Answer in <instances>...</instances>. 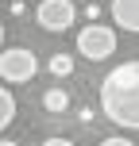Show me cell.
<instances>
[{
    "label": "cell",
    "mask_w": 139,
    "mask_h": 146,
    "mask_svg": "<svg viewBox=\"0 0 139 146\" xmlns=\"http://www.w3.org/2000/svg\"><path fill=\"white\" fill-rule=\"evenodd\" d=\"M101 111L108 123L124 127V131H139V62H124L104 73Z\"/></svg>",
    "instance_id": "6da1fadb"
},
{
    "label": "cell",
    "mask_w": 139,
    "mask_h": 146,
    "mask_svg": "<svg viewBox=\"0 0 139 146\" xmlns=\"http://www.w3.org/2000/svg\"><path fill=\"white\" fill-rule=\"evenodd\" d=\"M77 54L85 62H104L116 54V31L104 27V23H89L77 31Z\"/></svg>",
    "instance_id": "7a4b0ae2"
},
{
    "label": "cell",
    "mask_w": 139,
    "mask_h": 146,
    "mask_svg": "<svg viewBox=\"0 0 139 146\" xmlns=\"http://www.w3.org/2000/svg\"><path fill=\"white\" fill-rule=\"evenodd\" d=\"M39 73V62H35V50L27 46H4L0 50V81L8 85H23Z\"/></svg>",
    "instance_id": "3957f363"
},
{
    "label": "cell",
    "mask_w": 139,
    "mask_h": 146,
    "mask_svg": "<svg viewBox=\"0 0 139 146\" xmlns=\"http://www.w3.org/2000/svg\"><path fill=\"white\" fill-rule=\"evenodd\" d=\"M35 23L43 31H50V35L70 31L73 23H77V8H73V0H43V4L35 8Z\"/></svg>",
    "instance_id": "277c9868"
},
{
    "label": "cell",
    "mask_w": 139,
    "mask_h": 146,
    "mask_svg": "<svg viewBox=\"0 0 139 146\" xmlns=\"http://www.w3.org/2000/svg\"><path fill=\"white\" fill-rule=\"evenodd\" d=\"M108 12H112V23H116V27L139 35V0H112Z\"/></svg>",
    "instance_id": "5b68a950"
},
{
    "label": "cell",
    "mask_w": 139,
    "mask_h": 146,
    "mask_svg": "<svg viewBox=\"0 0 139 146\" xmlns=\"http://www.w3.org/2000/svg\"><path fill=\"white\" fill-rule=\"evenodd\" d=\"M43 108L50 111V115H62V111L70 108V92L66 88H46L43 92Z\"/></svg>",
    "instance_id": "8992f818"
},
{
    "label": "cell",
    "mask_w": 139,
    "mask_h": 146,
    "mask_svg": "<svg viewBox=\"0 0 139 146\" xmlns=\"http://www.w3.org/2000/svg\"><path fill=\"white\" fill-rule=\"evenodd\" d=\"M46 69H50L54 77H70V73H73V58H70L66 50H62V54H50V62H46Z\"/></svg>",
    "instance_id": "52a82bcc"
},
{
    "label": "cell",
    "mask_w": 139,
    "mask_h": 146,
    "mask_svg": "<svg viewBox=\"0 0 139 146\" xmlns=\"http://www.w3.org/2000/svg\"><path fill=\"white\" fill-rule=\"evenodd\" d=\"M12 119H15V96L8 92V88H0V131H4Z\"/></svg>",
    "instance_id": "ba28073f"
},
{
    "label": "cell",
    "mask_w": 139,
    "mask_h": 146,
    "mask_svg": "<svg viewBox=\"0 0 139 146\" xmlns=\"http://www.w3.org/2000/svg\"><path fill=\"white\" fill-rule=\"evenodd\" d=\"M85 19H89V23L101 19V4H93V0H89V4H85Z\"/></svg>",
    "instance_id": "9c48e42d"
},
{
    "label": "cell",
    "mask_w": 139,
    "mask_h": 146,
    "mask_svg": "<svg viewBox=\"0 0 139 146\" xmlns=\"http://www.w3.org/2000/svg\"><path fill=\"white\" fill-rule=\"evenodd\" d=\"M101 146H135V142H128L124 135H112V139H101Z\"/></svg>",
    "instance_id": "30bf717a"
},
{
    "label": "cell",
    "mask_w": 139,
    "mask_h": 146,
    "mask_svg": "<svg viewBox=\"0 0 139 146\" xmlns=\"http://www.w3.org/2000/svg\"><path fill=\"white\" fill-rule=\"evenodd\" d=\"M43 146H73V139H62V135H54V139H43Z\"/></svg>",
    "instance_id": "8fae6325"
},
{
    "label": "cell",
    "mask_w": 139,
    "mask_h": 146,
    "mask_svg": "<svg viewBox=\"0 0 139 146\" xmlns=\"http://www.w3.org/2000/svg\"><path fill=\"white\" fill-rule=\"evenodd\" d=\"M0 50H4V19H0Z\"/></svg>",
    "instance_id": "7c38bea8"
},
{
    "label": "cell",
    "mask_w": 139,
    "mask_h": 146,
    "mask_svg": "<svg viewBox=\"0 0 139 146\" xmlns=\"http://www.w3.org/2000/svg\"><path fill=\"white\" fill-rule=\"evenodd\" d=\"M0 146H19V142H12V139H0Z\"/></svg>",
    "instance_id": "4fadbf2b"
}]
</instances>
